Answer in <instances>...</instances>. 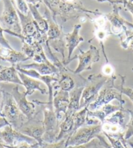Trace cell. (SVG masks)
<instances>
[{"instance_id": "cell-25", "label": "cell", "mask_w": 133, "mask_h": 148, "mask_svg": "<svg viewBox=\"0 0 133 148\" xmlns=\"http://www.w3.org/2000/svg\"><path fill=\"white\" fill-rule=\"evenodd\" d=\"M0 82H8L23 86L15 65L5 67L0 65Z\"/></svg>"}, {"instance_id": "cell-23", "label": "cell", "mask_w": 133, "mask_h": 148, "mask_svg": "<svg viewBox=\"0 0 133 148\" xmlns=\"http://www.w3.org/2000/svg\"><path fill=\"white\" fill-rule=\"evenodd\" d=\"M84 86L85 85L77 86L69 92V104L65 116H73L76 112L80 110V100Z\"/></svg>"}, {"instance_id": "cell-12", "label": "cell", "mask_w": 133, "mask_h": 148, "mask_svg": "<svg viewBox=\"0 0 133 148\" xmlns=\"http://www.w3.org/2000/svg\"><path fill=\"white\" fill-rule=\"evenodd\" d=\"M79 50L80 54L77 56L79 61L78 65L77 68L73 71L75 75H79L84 71L91 70L93 63L98 62L100 60L99 50L93 45H91L86 52H84L80 48H79Z\"/></svg>"}, {"instance_id": "cell-48", "label": "cell", "mask_w": 133, "mask_h": 148, "mask_svg": "<svg viewBox=\"0 0 133 148\" xmlns=\"http://www.w3.org/2000/svg\"><path fill=\"white\" fill-rule=\"evenodd\" d=\"M110 148H112V147H110Z\"/></svg>"}, {"instance_id": "cell-35", "label": "cell", "mask_w": 133, "mask_h": 148, "mask_svg": "<svg viewBox=\"0 0 133 148\" xmlns=\"http://www.w3.org/2000/svg\"><path fill=\"white\" fill-rule=\"evenodd\" d=\"M102 74L104 76L110 77L114 75V69L110 64L106 63L102 68Z\"/></svg>"}, {"instance_id": "cell-46", "label": "cell", "mask_w": 133, "mask_h": 148, "mask_svg": "<svg viewBox=\"0 0 133 148\" xmlns=\"http://www.w3.org/2000/svg\"><path fill=\"white\" fill-rule=\"evenodd\" d=\"M111 147V146H110V147H107V148H110Z\"/></svg>"}, {"instance_id": "cell-42", "label": "cell", "mask_w": 133, "mask_h": 148, "mask_svg": "<svg viewBox=\"0 0 133 148\" xmlns=\"http://www.w3.org/2000/svg\"><path fill=\"white\" fill-rule=\"evenodd\" d=\"M127 144H128V145H129L130 147L133 148V142L128 141V140H127Z\"/></svg>"}, {"instance_id": "cell-6", "label": "cell", "mask_w": 133, "mask_h": 148, "mask_svg": "<svg viewBox=\"0 0 133 148\" xmlns=\"http://www.w3.org/2000/svg\"><path fill=\"white\" fill-rule=\"evenodd\" d=\"M1 113L10 125L19 131L27 120V117L18 107L11 93L7 92L5 90L3 91V103Z\"/></svg>"}, {"instance_id": "cell-1", "label": "cell", "mask_w": 133, "mask_h": 148, "mask_svg": "<svg viewBox=\"0 0 133 148\" xmlns=\"http://www.w3.org/2000/svg\"><path fill=\"white\" fill-rule=\"evenodd\" d=\"M47 8L49 9L52 14V18L55 20L56 16H60L63 22H66L71 19L77 18L80 14H89L99 15V10L91 11L86 9L82 2L69 3L63 0H41Z\"/></svg>"}, {"instance_id": "cell-36", "label": "cell", "mask_w": 133, "mask_h": 148, "mask_svg": "<svg viewBox=\"0 0 133 148\" xmlns=\"http://www.w3.org/2000/svg\"><path fill=\"white\" fill-rule=\"evenodd\" d=\"M4 33V29L1 26V24H0V45L2 46V47L7 48H10V49H12V47L5 38L3 35Z\"/></svg>"}, {"instance_id": "cell-11", "label": "cell", "mask_w": 133, "mask_h": 148, "mask_svg": "<svg viewBox=\"0 0 133 148\" xmlns=\"http://www.w3.org/2000/svg\"><path fill=\"white\" fill-rule=\"evenodd\" d=\"M0 140L6 146H15L24 142L31 144L37 143L36 140L15 130L10 125L0 130Z\"/></svg>"}, {"instance_id": "cell-9", "label": "cell", "mask_w": 133, "mask_h": 148, "mask_svg": "<svg viewBox=\"0 0 133 148\" xmlns=\"http://www.w3.org/2000/svg\"><path fill=\"white\" fill-rule=\"evenodd\" d=\"M102 132V123L81 127L66 139V147L84 144L91 141Z\"/></svg>"}, {"instance_id": "cell-22", "label": "cell", "mask_w": 133, "mask_h": 148, "mask_svg": "<svg viewBox=\"0 0 133 148\" xmlns=\"http://www.w3.org/2000/svg\"><path fill=\"white\" fill-rule=\"evenodd\" d=\"M0 60L11 63L12 65H16L29 59L23 52H17L13 48L10 49L2 47L0 48Z\"/></svg>"}, {"instance_id": "cell-10", "label": "cell", "mask_w": 133, "mask_h": 148, "mask_svg": "<svg viewBox=\"0 0 133 148\" xmlns=\"http://www.w3.org/2000/svg\"><path fill=\"white\" fill-rule=\"evenodd\" d=\"M3 11L0 16V24L4 29H7L18 34H22L21 25L12 0H3Z\"/></svg>"}, {"instance_id": "cell-28", "label": "cell", "mask_w": 133, "mask_h": 148, "mask_svg": "<svg viewBox=\"0 0 133 148\" xmlns=\"http://www.w3.org/2000/svg\"><path fill=\"white\" fill-rule=\"evenodd\" d=\"M111 146L104 138V135L99 134L91 141L84 144L78 145H69L66 148H107Z\"/></svg>"}, {"instance_id": "cell-21", "label": "cell", "mask_w": 133, "mask_h": 148, "mask_svg": "<svg viewBox=\"0 0 133 148\" xmlns=\"http://www.w3.org/2000/svg\"><path fill=\"white\" fill-rule=\"evenodd\" d=\"M88 107L81 108L78 112L73 115V129L72 134L76 130H78L81 127L85 125H91L101 123L99 120L95 119H92L88 116ZM71 134V135H72Z\"/></svg>"}, {"instance_id": "cell-3", "label": "cell", "mask_w": 133, "mask_h": 148, "mask_svg": "<svg viewBox=\"0 0 133 148\" xmlns=\"http://www.w3.org/2000/svg\"><path fill=\"white\" fill-rule=\"evenodd\" d=\"M117 76L115 75L110 77L105 85L100 90L95 100L89 105L88 109L89 110H96L105 104H110L114 100L118 101L119 104L121 106H123V104H125V101L123 99V93L120 86L115 85V80Z\"/></svg>"}, {"instance_id": "cell-43", "label": "cell", "mask_w": 133, "mask_h": 148, "mask_svg": "<svg viewBox=\"0 0 133 148\" xmlns=\"http://www.w3.org/2000/svg\"><path fill=\"white\" fill-rule=\"evenodd\" d=\"M0 148H7L5 146V145L2 143V142L0 140Z\"/></svg>"}, {"instance_id": "cell-32", "label": "cell", "mask_w": 133, "mask_h": 148, "mask_svg": "<svg viewBox=\"0 0 133 148\" xmlns=\"http://www.w3.org/2000/svg\"><path fill=\"white\" fill-rule=\"evenodd\" d=\"M121 78V84L120 86V89L123 95H126L127 97H129V99L133 104V90L130 88H125L124 84H125V76H120Z\"/></svg>"}, {"instance_id": "cell-44", "label": "cell", "mask_w": 133, "mask_h": 148, "mask_svg": "<svg viewBox=\"0 0 133 148\" xmlns=\"http://www.w3.org/2000/svg\"><path fill=\"white\" fill-rule=\"evenodd\" d=\"M97 1H108V2H110L111 0H97Z\"/></svg>"}, {"instance_id": "cell-45", "label": "cell", "mask_w": 133, "mask_h": 148, "mask_svg": "<svg viewBox=\"0 0 133 148\" xmlns=\"http://www.w3.org/2000/svg\"><path fill=\"white\" fill-rule=\"evenodd\" d=\"M117 1H118L119 3V4H123V1L122 0H116Z\"/></svg>"}, {"instance_id": "cell-39", "label": "cell", "mask_w": 133, "mask_h": 148, "mask_svg": "<svg viewBox=\"0 0 133 148\" xmlns=\"http://www.w3.org/2000/svg\"><path fill=\"white\" fill-rule=\"evenodd\" d=\"M9 125V123L6 120V119L4 117L0 116V129L3 128L4 127H5L6 125Z\"/></svg>"}, {"instance_id": "cell-31", "label": "cell", "mask_w": 133, "mask_h": 148, "mask_svg": "<svg viewBox=\"0 0 133 148\" xmlns=\"http://www.w3.org/2000/svg\"><path fill=\"white\" fill-rule=\"evenodd\" d=\"M66 139H62L53 143H48L43 141L39 143V145L40 148H66Z\"/></svg>"}, {"instance_id": "cell-15", "label": "cell", "mask_w": 133, "mask_h": 148, "mask_svg": "<svg viewBox=\"0 0 133 148\" xmlns=\"http://www.w3.org/2000/svg\"><path fill=\"white\" fill-rule=\"evenodd\" d=\"M69 92L60 90L53 91V107L60 123L65 117L69 104Z\"/></svg>"}, {"instance_id": "cell-7", "label": "cell", "mask_w": 133, "mask_h": 148, "mask_svg": "<svg viewBox=\"0 0 133 148\" xmlns=\"http://www.w3.org/2000/svg\"><path fill=\"white\" fill-rule=\"evenodd\" d=\"M109 78L110 77L104 76L103 74H93L88 76L82 94L80 109L88 107L92 102L95 100L100 90L105 85Z\"/></svg>"}, {"instance_id": "cell-29", "label": "cell", "mask_w": 133, "mask_h": 148, "mask_svg": "<svg viewBox=\"0 0 133 148\" xmlns=\"http://www.w3.org/2000/svg\"><path fill=\"white\" fill-rule=\"evenodd\" d=\"M108 140L112 148H130L127 144V140L124 137L116 138L109 136L108 134H103Z\"/></svg>"}, {"instance_id": "cell-20", "label": "cell", "mask_w": 133, "mask_h": 148, "mask_svg": "<svg viewBox=\"0 0 133 148\" xmlns=\"http://www.w3.org/2000/svg\"><path fill=\"white\" fill-rule=\"evenodd\" d=\"M24 69H33L42 75H58L60 69L53 64L52 63H32L30 64H19L16 65Z\"/></svg>"}, {"instance_id": "cell-2", "label": "cell", "mask_w": 133, "mask_h": 148, "mask_svg": "<svg viewBox=\"0 0 133 148\" xmlns=\"http://www.w3.org/2000/svg\"><path fill=\"white\" fill-rule=\"evenodd\" d=\"M35 104L41 107L43 114V124L45 127V134L43 141L48 143L57 142L60 133V121L56 117L53 107V103L43 102L39 100H33Z\"/></svg>"}, {"instance_id": "cell-4", "label": "cell", "mask_w": 133, "mask_h": 148, "mask_svg": "<svg viewBox=\"0 0 133 148\" xmlns=\"http://www.w3.org/2000/svg\"><path fill=\"white\" fill-rule=\"evenodd\" d=\"M49 9L46 7L45 10V19L47 20L48 25V30L47 33V42L50 47H52L56 52H58L62 55L63 64L66 65L65 59V50L66 43L65 40V34L63 32L61 27L56 24V20H53L52 16H51Z\"/></svg>"}, {"instance_id": "cell-27", "label": "cell", "mask_w": 133, "mask_h": 148, "mask_svg": "<svg viewBox=\"0 0 133 148\" xmlns=\"http://www.w3.org/2000/svg\"><path fill=\"white\" fill-rule=\"evenodd\" d=\"M29 7V11L32 13V16L34 18L35 22L38 25V27L40 29V31L43 34H47L48 30V25L47 20L45 19L44 16H43L39 13L38 11V6L33 5L32 4H27Z\"/></svg>"}, {"instance_id": "cell-5", "label": "cell", "mask_w": 133, "mask_h": 148, "mask_svg": "<svg viewBox=\"0 0 133 148\" xmlns=\"http://www.w3.org/2000/svg\"><path fill=\"white\" fill-rule=\"evenodd\" d=\"M129 114L124 108L119 110L106 117L102 122L103 134L116 138L124 137L127 129V116Z\"/></svg>"}, {"instance_id": "cell-24", "label": "cell", "mask_w": 133, "mask_h": 148, "mask_svg": "<svg viewBox=\"0 0 133 148\" xmlns=\"http://www.w3.org/2000/svg\"><path fill=\"white\" fill-rule=\"evenodd\" d=\"M123 108L121 105H113V104H105L96 110L91 111L88 109V116L89 117L92 119H95L99 120L100 122H103L106 117H108L110 115L113 114L119 110Z\"/></svg>"}, {"instance_id": "cell-33", "label": "cell", "mask_w": 133, "mask_h": 148, "mask_svg": "<svg viewBox=\"0 0 133 148\" xmlns=\"http://www.w3.org/2000/svg\"><path fill=\"white\" fill-rule=\"evenodd\" d=\"M110 34V32H108L106 27L103 28V29H95V37L100 42H103L104 40H105Z\"/></svg>"}, {"instance_id": "cell-41", "label": "cell", "mask_w": 133, "mask_h": 148, "mask_svg": "<svg viewBox=\"0 0 133 148\" xmlns=\"http://www.w3.org/2000/svg\"><path fill=\"white\" fill-rule=\"evenodd\" d=\"M63 1L69 2V3H79V2H82V0H63Z\"/></svg>"}, {"instance_id": "cell-8", "label": "cell", "mask_w": 133, "mask_h": 148, "mask_svg": "<svg viewBox=\"0 0 133 148\" xmlns=\"http://www.w3.org/2000/svg\"><path fill=\"white\" fill-rule=\"evenodd\" d=\"M112 5L113 11L110 13L105 14V16L111 23L110 34L118 35L121 39V42H122L133 33V31L131 32L127 30V26L132 27L133 29V24L128 22L126 20L120 16L119 11L121 7H120L119 4L114 3Z\"/></svg>"}, {"instance_id": "cell-40", "label": "cell", "mask_w": 133, "mask_h": 148, "mask_svg": "<svg viewBox=\"0 0 133 148\" xmlns=\"http://www.w3.org/2000/svg\"><path fill=\"white\" fill-rule=\"evenodd\" d=\"M27 4H32L33 5L35 6H40V3H42L41 0H25Z\"/></svg>"}, {"instance_id": "cell-17", "label": "cell", "mask_w": 133, "mask_h": 148, "mask_svg": "<svg viewBox=\"0 0 133 148\" xmlns=\"http://www.w3.org/2000/svg\"><path fill=\"white\" fill-rule=\"evenodd\" d=\"M18 74H19L20 79L22 81L23 86L26 89L25 93L27 95H32L36 90L39 91L43 95L48 94V90H47L45 87L46 85L43 82L30 77V76L19 72V71H18Z\"/></svg>"}, {"instance_id": "cell-37", "label": "cell", "mask_w": 133, "mask_h": 148, "mask_svg": "<svg viewBox=\"0 0 133 148\" xmlns=\"http://www.w3.org/2000/svg\"><path fill=\"white\" fill-rule=\"evenodd\" d=\"M37 143L38 142L35 143L34 144H31L26 142H24L17 145H15V146H6V145H5V146L7 148H36Z\"/></svg>"}, {"instance_id": "cell-34", "label": "cell", "mask_w": 133, "mask_h": 148, "mask_svg": "<svg viewBox=\"0 0 133 148\" xmlns=\"http://www.w3.org/2000/svg\"><path fill=\"white\" fill-rule=\"evenodd\" d=\"M16 2L17 9L24 14H27L29 12V7L25 0H15Z\"/></svg>"}, {"instance_id": "cell-18", "label": "cell", "mask_w": 133, "mask_h": 148, "mask_svg": "<svg viewBox=\"0 0 133 148\" xmlns=\"http://www.w3.org/2000/svg\"><path fill=\"white\" fill-rule=\"evenodd\" d=\"M82 25L80 24L75 25L73 28V31L71 34H66L65 35V40L66 43V47L68 50V56L66 58V64L67 65L71 61V56H72L74 50L76 48L78 47V45L81 42L84 40V38L79 35V30L81 29Z\"/></svg>"}, {"instance_id": "cell-30", "label": "cell", "mask_w": 133, "mask_h": 148, "mask_svg": "<svg viewBox=\"0 0 133 148\" xmlns=\"http://www.w3.org/2000/svg\"><path fill=\"white\" fill-rule=\"evenodd\" d=\"M129 114V120L127 125V129L125 132L124 138L126 140H129L133 136V110L127 109Z\"/></svg>"}, {"instance_id": "cell-26", "label": "cell", "mask_w": 133, "mask_h": 148, "mask_svg": "<svg viewBox=\"0 0 133 148\" xmlns=\"http://www.w3.org/2000/svg\"><path fill=\"white\" fill-rule=\"evenodd\" d=\"M73 116H65L60 123V133L58 136L57 142L62 139H67L73 132Z\"/></svg>"}, {"instance_id": "cell-14", "label": "cell", "mask_w": 133, "mask_h": 148, "mask_svg": "<svg viewBox=\"0 0 133 148\" xmlns=\"http://www.w3.org/2000/svg\"><path fill=\"white\" fill-rule=\"evenodd\" d=\"M39 113L40 112H39V113L34 117L27 119L19 131L22 134L35 140L38 143L43 142V136L45 134L43 119L42 120L37 117Z\"/></svg>"}, {"instance_id": "cell-38", "label": "cell", "mask_w": 133, "mask_h": 148, "mask_svg": "<svg viewBox=\"0 0 133 148\" xmlns=\"http://www.w3.org/2000/svg\"><path fill=\"white\" fill-rule=\"evenodd\" d=\"M124 7H125V8L127 9V11H129L133 16V2L129 1V0H128V1H127V3H125ZM132 31H133V29H132Z\"/></svg>"}, {"instance_id": "cell-19", "label": "cell", "mask_w": 133, "mask_h": 148, "mask_svg": "<svg viewBox=\"0 0 133 148\" xmlns=\"http://www.w3.org/2000/svg\"><path fill=\"white\" fill-rule=\"evenodd\" d=\"M68 70L67 68L66 70L60 71L58 74V81L53 84V91L60 90L70 92L77 86L75 79L68 73Z\"/></svg>"}, {"instance_id": "cell-47", "label": "cell", "mask_w": 133, "mask_h": 148, "mask_svg": "<svg viewBox=\"0 0 133 148\" xmlns=\"http://www.w3.org/2000/svg\"><path fill=\"white\" fill-rule=\"evenodd\" d=\"M132 71H133V68H132Z\"/></svg>"}, {"instance_id": "cell-13", "label": "cell", "mask_w": 133, "mask_h": 148, "mask_svg": "<svg viewBox=\"0 0 133 148\" xmlns=\"http://www.w3.org/2000/svg\"><path fill=\"white\" fill-rule=\"evenodd\" d=\"M11 94L13 97L20 111L27 117V119L33 118L39 113L36 112L35 103L33 101L30 102L27 100L26 96L27 95L25 91L21 92L19 91V86L16 85L12 88Z\"/></svg>"}, {"instance_id": "cell-16", "label": "cell", "mask_w": 133, "mask_h": 148, "mask_svg": "<svg viewBox=\"0 0 133 148\" xmlns=\"http://www.w3.org/2000/svg\"><path fill=\"white\" fill-rule=\"evenodd\" d=\"M22 43V51L28 58L32 59L35 63H38L50 62L46 56L43 45L37 41L31 45H28L25 42Z\"/></svg>"}]
</instances>
